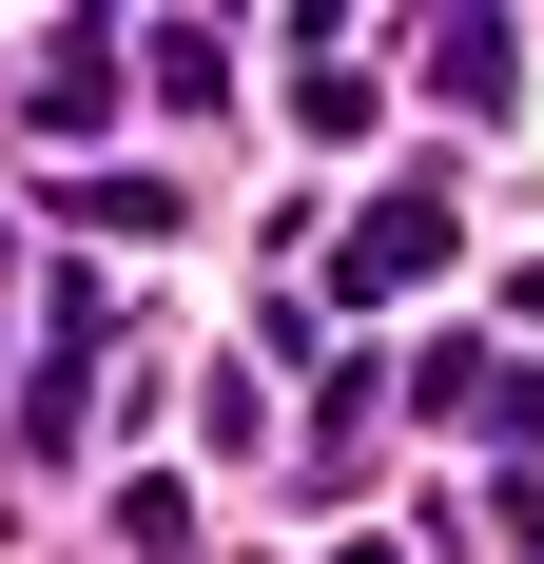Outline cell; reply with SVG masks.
Returning <instances> with one entry per match:
<instances>
[{
	"instance_id": "1",
	"label": "cell",
	"mask_w": 544,
	"mask_h": 564,
	"mask_svg": "<svg viewBox=\"0 0 544 564\" xmlns=\"http://www.w3.org/2000/svg\"><path fill=\"white\" fill-rule=\"evenodd\" d=\"M447 253H467V215H447V175H389L370 215H350V253H330V273H350V292L389 312V292H428Z\"/></svg>"
},
{
	"instance_id": "2",
	"label": "cell",
	"mask_w": 544,
	"mask_h": 564,
	"mask_svg": "<svg viewBox=\"0 0 544 564\" xmlns=\"http://www.w3.org/2000/svg\"><path fill=\"white\" fill-rule=\"evenodd\" d=\"M78 409H98V350L58 332V350H40V390H20V448H78Z\"/></svg>"
},
{
	"instance_id": "3",
	"label": "cell",
	"mask_w": 544,
	"mask_h": 564,
	"mask_svg": "<svg viewBox=\"0 0 544 564\" xmlns=\"http://www.w3.org/2000/svg\"><path fill=\"white\" fill-rule=\"evenodd\" d=\"M505 78H525V58H505V20H447V40H428V98H467V117H487Z\"/></svg>"
},
{
	"instance_id": "4",
	"label": "cell",
	"mask_w": 544,
	"mask_h": 564,
	"mask_svg": "<svg viewBox=\"0 0 544 564\" xmlns=\"http://www.w3.org/2000/svg\"><path fill=\"white\" fill-rule=\"evenodd\" d=\"M98 98H117V40H40V117L58 137H98Z\"/></svg>"
},
{
	"instance_id": "5",
	"label": "cell",
	"mask_w": 544,
	"mask_h": 564,
	"mask_svg": "<svg viewBox=\"0 0 544 564\" xmlns=\"http://www.w3.org/2000/svg\"><path fill=\"white\" fill-rule=\"evenodd\" d=\"M525 564H544V487H525Z\"/></svg>"
},
{
	"instance_id": "6",
	"label": "cell",
	"mask_w": 544,
	"mask_h": 564,
	"mask_svg": "<svg viewBox=\"0 0 544 564\" xmlns=\"http://www.w3.org/2000/svg\"><path fill=\"white\" fill-rule=\"evenodd\" d=\"M330 564H389V545H330Z\"/></svg>"
}]
</instances>
